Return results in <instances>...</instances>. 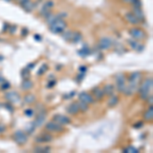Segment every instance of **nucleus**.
Masks as SVG:
<instances>
[{
  "label": "nucleus",
  "instance_id": "obj_1",
  "mask_svg": "<svg viewBox=\"0 0 153 153\" xmlns=\"http://www.w3.org/2000/svg\"><path fill=\"white\" fill-rule=\"evenodd\" d=\"M152 87H153L152 78H148L142 82L141 86L139 87V93H140V97H141V99L146 100V99L148 98L149 95H150L151 90H152Z\"/></svg>",
  "mask_w": 153,
  "mask_h": 153
},
{
  "label": "nucleus",
  "instance_id": "obj_2",
  "mask_svg": "<svg viewBox=\"0 0 153 153\" xmlns=\"http://www.w3.org/2000/svg\"><path fill=\"white\" fill-rule=\"evenodd\" d=\"M66 29V23L62 20V18H57L56 21L50 24L49 30L50 32L54 33V34H61L63 31Z\"/></svg>",
  "mask_w": 153,
  "mask_h": 153
},
{
  "label": "nucleus",
  "instance_id": "obj_3",
  "mask_svg": "<svg viewBox=\"0 0 153 153\" xmlns=\"http://www.w3.org/2000/svg\"><path fill=\"white\" fill-rule=\"evenodd\" d=\"M141 78H142V75L139 71H135V73H131L130 77H129L128 87L132 90L133 93H134V92L137 90V88L139 87V83L141 82Z\"/></svg>",
  "mask_w": 153,
  "mask_h": 153
},
{
  "label": "nucleus",
  "instance_id": "obj_4",
  "mask_svg": "<svg viewBox=\"0 0 153 153\" xmlns=\"http://www.w3.org/2000/svg\"><path fill=\"white\" fill-rule=\"evenodd\" d=\"M12 139H13V141L16 142V144L24 145V144H26L28 141V134L21 130L16 131V132L13 133V135H12Z\"/></svg>",
  "mask_w": 153,
  "mask_h": 153
},
{
  "label": "nucleus",
  "instance_id": "obj_5",
  "mask_svg": "<svg viewBox=\"0 0 153 153\" xmlns=\"http://www.w3.org/2000/svg\"><path fill=\"white\" fill-rule=\"evenodd\" d=\"M129 33H130L132 39L136 40V41L144 39L145 37H146V33L142 29H139V28H133V29H131Z\"/></svg>",
  "mask_w": 153,
  "mask_h": 153
},
{
  "label": "nucleus",
  "instance_id": "obj_6",
  "mask_svg": "<svg viewBox=\"0 0 153 153\" xmlns=\"http://www.w3.org/2000/svg\"><path fill=\"white\" fill-rule=\"evenodd\" d=\"M115 82H117V90L121 93H123V91L126 88V78L123 73H117L115 75Z\"/></svg>",
  "mask_w": 153,
  "mask_h": 153
},
{
  "label": "nucleus",
  "instance_id": "obj_7",
  "mask_svg": "<svg viewBox=\"0 0 153 153\" xmlns=\"http://www.w3.org/2000/svg\"><path fill=\"white\" fill-rule=\"evenodd\" d=\"M46 131H48V132H62L63 131V128H62V125L60 123H56V121H49L48 123H46L45 126Z\"/></svg>",
  "mask_w": 153,
  "mask_h": 153
},
{
  "label": "nucleus",
  "instance_id": "obj_8",
  "mask_svg": "<svg viewBox=\"0 0 153 153\" xmlns=\"http://www.w3.org/2000/svg\"><path fill=\"white\" fill-rule=\"evenodd\" d=\"M111 46H112V40L110 39V38H108V37H103V38H101L98 44V47L100 49H102V50H107Z\"/></svg>",
  "mask_w": 153,
  "mask_h": 153
},
{
  "label": "nucleus",
  "instance_id": "obj_9",
  "mask_svg": "<svg viewBox=\"0 0 153 153\" xmlns=\"http://www.w3.org/2000/svg\"><path fill=\"white\" fill-rule=\"evenodd\" d=\"M5 98H6V100L10 103H18V102H20V100H21L20 94L16 91H11V92L6 93L5 94Z\"/></svg>",
  "mask_w": 153,
  "mask_h": 153
},
{
  "label": "nucleus",
  "instance_id": "obj_10",
  "mask_svg": "<svg viewBox=\"0 0 153 153\" xmlns=\"http://www.w3.org/2000/svg\"><path fill=\"white\" fill-rule=\"evenodd\" d=\"M53 6H54V2H53V1H51V0L46 1V2L42 5V8H41V11H40V13L46 18V16L50 13V9L52 8Z\"/></svg>",
  "mask_w": 153,
  "mask_h": 153
},
{
  "label": "nucleus",
  "instance_id": "obj_11",
  "mask_svg": "<svg viewBox=\"0 0 153 153\" xmlns=\"http://www.w3.org/2000/svg\"><path fill=\"white\" fill-rule=\"evenodd\" d=\"M79 100L82 101V102L87 103V104H92V103L94 102L93 96H91L87 92H81V93L79 94Z\"/></svg>",
  "mask_w": 153,
  "mask_h": 153
},
{
  "label": "nucleus",
  "instance_id": "obj_12",
  "mask_svg": "<svg viewBox=\"0 0 153 153\" xmlns=\"http://www.w3.org/2000/svg\"><path fill=\"white\" fill-rule=\"evenodd\" d=\"M53 121L60 123V125H67V123H71L69 117H65V115H62V114H55L54 117H53Z\"/></svg>",
  "mask_w": 153,
  "mask_h": 153
},
{
  "label": "nucleus",
  "instance_id": "obj_13",
  "mask_svg": "<svg viewBox=\"0 0 153 153\" xmlns=\"http://www.w3.org/2000/svg\"><path fill=\"white\" fill-rule=\"evenodd\" d=\"M125 20L128 22L129 24H132V25H138L140 23V21L135 16V14L133 12H127L125 14Z\"/></svg>",
  "mask_w": 153,
  "mask_h": 153
},
{
  "label": "nucleus",
  "instance_id": "obj_14",
  "mask_svg": "<svg viewBox=\"0 0 153 153\" xmlns=\"http://www.w3.org/2000/svg\"><path fill=\"white\" fill-rule=\"evenodd\" d=\"M66 111L69 114H77L80 112V108H79L78 102H71V104L66 107Z\"/></svg>",
  "mask_w": 153,
  "mask_h": 153
},
{
  "label": "nucleus",
  "instance_id": "obj_15",
  "mask_svg": "<svg viewBox=\"0 0 153 153\" xmlns=\"http://www.w3.org/2000/svg\"><path fill=\"white\" fill-rule=\"evenodd\" d=\"M52 139L53 138L51 134H42L36 138V142L37 143H47V142L52 141Z\"/></svg>",
  "mask_w": 153,
  "mask_h": 153
},
{
  "label": "nucleus",
  "instance_id": "obj_16",
  "mask_svg": "<svg viewBox=\"0 0 153 153\" xmlns=\"http://www.w3.org/2000/svg\"><path fill=\"white\" fill-rule=\"evenodd\" d=\"M21 5L27 12L33 11V9L35 8V3L32 2L31 0H25L23 2H21Z\"/></svg>",
  "mask_w": 153,
  "mask_h": 153
},
{
  "label": "nucleus",
  "instance_id": "obj_17",
  "mask_svg": "<svg viewBox=\"0 0 153 153\" xmlns=\"http://www.w3.org/2000/svg\"><path fill=\"white\" fill-rule=\"evenodd\" d=\"M45 119H46V112H40L36 117V119H35V121H34L35 126L41 127L44 123V121H45Z\"/></svg>",
  "mask_w": 153,
  "mask_h": 153
},
{
  "label": "nucleus",
  "instance_id": "obj_18",
  "mask_svg": "<svg viewBox=\"0 0 153 153\" xmlns=\"http://www.w3.org/2000/svg\"><path fill=\"white\" fill-rule=\"evenodd\" d=\"M133 13L135 14V16L140 22L144 21L145 16H144V13H143V10L141 9V7H133Z\"/></svg>",
  "mask_w": 153,
  "mask_h": 153
},
{
  "label": "nucleus",
  "instance_id": "obj_19",
  "mask_svg": "<svg viewBox=\"0 0 153 153\" xmlns=\"http://www.w3.org/2000/svg\"><path fill=\"white\" fill-rule=\"evenodd\" d=\"M129 44H130V46L132 47L134 50L138 51V52H140V51H142L143 49H144V47H143V45H140V44H138L137 42H136V40H129Z\"/></svg>",
  "mask_w": 153,
  "mask_h": 153
},
{
  "label": "nucleus",
  "instance_id": "obj_20",
  "mask_svg": "<svg viewBox=\"0 0 153 153\" xmlns=\"http://www.w3.org/2000/svg\"><path fill=\"white\" fill-rule=\"evenodd\" d=\"M33 86H34V83L31 80H29V79H25L23 81V83H22V89L25 90V91L31 90L33 88Z\"/></svg>",
  "mask_w": 153,
  "mask_h": 153
},
{
  "label": "nucleus",
  "instance_id": "obj_21",
  "mask_svg": "<svg viewBox=\"0 0 153 153\" xmlns=\"http://www.w3.org/2000/svg\"><path fill=\"white\" fill-rule=\"evenodd\" d=\"M103 92H104V95H107V96H112L114 93V87L112 85H105L104 88H103Z\"/></svg>",
  "mask_w": 153,
  "mask_h": 153
},
{
  "label": "nucleus",
  "instance_id": "obj_22",
  "mask_svg": "<svg viewBox=\"0 0 153 153\" xmlns=\"http://www.w3.org/2000/svg\"><path fill=\"white\" fill-rule=\"evenodd\" d=\"M93 95H94V97H95L96 99H102L103 97L105 96L103 90L100 89L99 87L94 88V89H93Z\"/></svg>",
  "mask_w": 153,
  "mask_h": 153
},
{
  "label": "nucleus",
  "instance_id": "obj_23",
  "mask_svg": "<svg viewBox=\"0 0 153 153\" xmlns=\"http://www.w3.org/2000/svg\"><path fill=\"white\" fill-rule=\"evenodd\" d=\"M24 103L26 104H33V103L36 101V96H35L34 94H28L24 97Z\"/></svg>",
  "mask_w": 153,
  "mask_h": 153
},
{
  "label": "nucleus",
  "instance_id": "obj_24",
  "mask_svg": "<svg viewBox=\"0 0 153 153\" xmlns=\"http://www.w3.org/2000/svg\"><path fill=\"white\" fill-rule=\"evenodd\" d=\"M82 38H83V36H82V34H81L80 32H73V37H71V41L73 42V43H79V42L82 40Z\"/></svg>",
  "mask_w": 153,
  "mask_h": 153
},
{
  "label": "nucleus",
  "instance_id": "obj_25",
  "mask_svg": "<svg viewBox=\"0 0 153 153\" xmlns=\"http://www.w3.org/2000/svg\"><path fill=\"white\" fill-rule=\"evenodd\" d=\"M144 119H145V121H152V119H153V107H152V105H150L149 109L147 110L146 112H145Z\"/></svg>",
  "mask_w": 153,
  "mask_h": 153
},
{
  "label": "nucleus",
  "instance_id": "obj_26",
  "mask_svg": "<svg viewBox=\"0 0 153 153\" xmlns=\"http://www.w3.org/2000/svg\"><path fill=\"white\" fill-rule=\"evenodd\" d=\"M117 103H119V97L112 95V96H110L109 100H108L107 105L109 106V107H114V106H115Z\"/></svg>",
  "mask_w": 153,
  "mask_h": 153
},
{
  "label": "nucleus",
  "instance_id": "obj_27",
  "mask_svg": "<svg viewBox=\"0 0 153 153\" xmlns=\"http://www.w3.org/2000/svg\"><path fill=\"white\" fill-rule=\"evenodd\" d=\"M78 53H79V55H80V56L86 57V56H89V55L91 54V50H90V49L88 48L87 46H85L84 48L78 51Z\"/></svg>",
  "mask_w": 153,
  "mask_h": 153
},
{
  "label": "nucleus",
  "instance_id": "obj_28",
  "mask_svg": "<svg viewBox=\"0 0 153 153\" xmlns=\"http://www.w3.org/2000/svg\"><path fill=\"white\" fill-rule=\"evenodd\" d=\"M35 128H36V126H35L34 123H29L27 126H26V133H27V134H32L35 131Z\"/></svg>",
  "mask_w": 153,
  "mask_h": 153
},
{
  "label": "nucleus",
  "instance_id": "obj_29",
  "mask_svg": "<svg viewBox=\"0 0 153 153\" xmlns=\"http://www.w3.org/2000/svg\"><path fill=\"white\" fill-rule=\"evenodd\" d=\"M73 33L71 31H63V32L61 33L62 34V37H63L64 40H67V41H71V37H73Z\"/></svg>",
  "mask_w": 153,
  "mask_h": 153
},
{
  "label": "nucleus",
  "instance_id": "obj_30",
  "mask_svg": "<svg viewBox=\"0 0 153 153\" xmlns=\"http://www.w3.org/2000/svg\"><path fill=\"white\" fill-rule=\"evenodd\" d=\"M78 105H79V108H80V111H87L89 109V104L82 102V101H79Z\"/></svg>",
  "mask_w": 153,
  "mask_h": 153
},
{
  "label": "nucleus",
  "instance_id": "obj_31",
  "mask_svg": "<svg viewBox=\"0 0 153 153\" xmlns=\"http://www.w3.org/2000/svg\"><path fill=\"white\" fill-rule=\"evenodd\" d=\"M30 71H29V69H23V71H21V75H22V78L25 80V79H29L30 78Z\"/></svg>",
  "mask_w": 153,
  "mask_h": 153
},
{
  "label": "nucleus",
  "instance_id": "obj_32",
  "mask_svg": "<svg viewBox=\"0 0 153 153\" xmlns=\"http://www.w3.org/2000/svg\"><path fill=\"white\" fill-rule=\"evenodd\" d=\"M123 152H126V153H138L139 151H138V149L135 148V147L129 146V147H127L126 149H123Z\"/></svg>",
  "mask_w": 153,
  "mask_h": 153
},
{
  "label": "nucleus",
  "instance_id": "obj_33",
  "mask_svg": "<svg viewBox=\"0 0 153 153\" xmlns=\"http://www.w3.org/2000/svg\"><path fill=\"white\" fill-rule=\"evenodd\" d=\"M50 151V147H36L35 148V152H49Z\"/></svg>",
  "mask_w": 153,
  "mask_h": 153
},
{
  "label": "nucleus",
  "instance_id": "obj_34",
  "mask_svg": "<svg viewBox=\"0 0 153 153\" xmlns=\"http://www.w3.org/2000/svg\"><path fill=\"white\" fill-rule=\"evenodd\" d=\"M131 4H133V7H141L142 6L141 0H133Z\"/></svg>",
  "mask_w": 153,
  "mask_h": 153
},
{
  "label": "nucleus",
  "instance_id": "obj_35",
  "mask_svg": "<svg viewBox=\"0 0 153 153\" xmlns=\"http://www.w3.org/2000/svg\"><path fill=\"white\" fill-rule=\"evenodd\" d=\"M0 86H1V87H0L1 88V90H7V89H9V87H10V84L5 81V82H3Z\"/></svg>",
  "mask_w": 153,
  "mask_h": 153
},
{
  "label": "nucleus",
  "instance_id": "obj_36",
  "mask_svg": "<svg viewBox=\"0 0 153 153\" xmlns=\"http://www.w3.org/2000/svg\"><path fill=\"white\" fill-rule=\"evenodd\" d=\"M47 69H48V65H47V64H43V66H41V69L38 71V75H42V73H45Z\"/></svg>",
  "mask_w": 153,
  "mask_h": 153
},
{
  "label": "nucleus",
  "instance_id": "obj_37",
  "mask_svg": "<svg viewBox=\"0 0 153 153\" xmlns=\"http://www.w3.org/2000/svg\"><path fill=\"white\" fill-rule=\"evenodd\" d=\"M4 106H5V107H6L7 109H8L10 112H13V107H12V105H11V103H10V102L5 103V104H4Z\"/></svg>",
  "mask_w": 153,
  "mask_h": 153
},
{
  "label": "nucleus",
  "instance_id": "obj_38",
  "mask_svg": "<svg viewBox=\"0 0 153 153\" xmlns=\"http://www.w3.org/2000/svg\"><path fill=\"white\" fill-rule=\"evenodd\" d=\"M25 114L27 115V117H32L33 114H34V110L33 109H26L25 110Z\"/></svg>",
  "mask_w": 153,
  "mask_h": 153
},
{
  "label": "nucleus",
  "instance_id": "obj_39",
  "mask_svg": "<svg viewBox=\"0 0 153 153\" xmlns=\"http://www.w3.org/2000/svg\"><path fill=\"white\" fill-rule=\"evenodd\" d=\"M75 94V91H73V92H71L69 94H65L63 96V98L64 99H69V98H71V97H73V95Z\"/></svg>",
  "mask_w": 153,
  "mask_h": 153
},
{
  "label": "nucleus",
  "instance_id": "obj_40",
  "mask_svg": "<svg viewBox=\"0 0 153 153\" xmlns=\"http://www.w3.org/2000/svg\"><path fill=\"white\" fill-rule=\"evenodd\" d=\"M87 66H85V65H82V66H80L79 67V71H81V73H85L86 71H87Z\"/></svg>",
  "mask_w": 153,
  "mask_h": 153
},
{
  "label": "nucleus",
  "instance_id": "obj_41",
  "mask_svg": "<svg viewBox=\"0 0 153 153\" xmlns=\"http://www.w3.org/2000/svg\"><path fill=\"white\" fill-rule=\"evenodd\" d=\"M141 127H143V123H142V121H138L137 123L134 125V128L135 129H140Z\"/></svg>",
  "mask_w": 153,
  "mask_h": 153
},
{
  "label": "nucleus",
  "instance_id": "obj_42",
  "mask_svg": "<svg viewBox=\"0 0 153 153\" xmlns=\"http://www.w3.org/2000/svg\"><path fill=\"white\" fill-rule=\"evenodd\" d=\"M147 101H148V103L150 105H152V103H153V96H152V94H150V95H149V97L148 98L146 99Z\"/></svg>",
  "mask_w": 153,
  "mask_h": 153
},
{
  "label": "nucleus",
  "instance_id": "obj_43",
  "mask_svg": "<svg viewBox=\"0 0 153 153\" xmlns=\"http://www.w3.org/2000/svg\"><path fill=\"white\" fill-rule=\"evenodd\" d=\"M55 84H56V82H55V81H52V82H49V83H48V85H47V88H52Z\"/></svg>",
  "mask_w": 153,
  "mask_h": 153
},
{
  "label": "nucleus",
  "instance_id": "obj_44",
  "mask_svg": "<svg viewBox=\"0 0 153 153\" xmlns=\"http://www.w3.org/2000/svg\"><path fill=\"white\" fill-rule=\"evenodd\" d=\"M84 78H85V73H81V75H78V81H79V82H81V81H82Z\"/></svg>",
  "mask_w": 153,
  "mask_h": 153
},
{
  "label": "nucleus",
  "instance_id": "obj_45",
  "mask_svg": "<svg viewBox=\"0 0 153 153\" xmlns=\"http://www.w3.org/2000/svg\"><path fill=\"white\" fill-rule=\"evenodd\" d=\"M16 26H11V27H9V31H10L12 34H14V33H16Z\"/></svg>",
  "mask_w": 153,
  "mask_h": 153
},
{
  "label": "nucleus",
  "instance_id": "obj_46",
  "mask_svg": "<svg viewBox=\"0 0 153 153\" xmlns=\"http://www.w3.org/2000/svg\"><path fill=\"white\" fill-rule=\"evenodd\" d=\"M5 131V126L2 125V123H0V133H3Z\"/></svg>",
  "mask_w": 153,
  "mask_h": 153
},
{
  "label": "nucleus",
  "instance_id": "obj_47",
  "mask_svg": "<svg viewBox=\"0 0 153 153\" xmlns=\"http://www.w3.org/2000/svg\"><path fill=\"white\" fill-rule=\"evenodd\" d=\"M26 35H28V29H23V31H22V36H26Z\"/></svg>",
  "mask_w": 153,
  "mask_h": 153
},
{
  "label": "nucleus",
  "instance_id": "obj_48",
  "mask_svg": "<svg viewBox=\"0 0 153 153\" xmlns=\"http://www.w3.org/2000/svg\"><path fill=\"white\" fill-rule=\"evenodd\" d=\"M34 38L37 40V41H41V36H40V35H35Z\"/></svg>",
  "mask_w": 153,
  "mask_h": 153
},
{
  "label": "nucleus",
  "instance_id": "obj_49",
  "mask_svg": "<svg viewBox=\"0 0 153 153\" xmlns=\"http://www.w3.org/2000/svg\"><path fill=\"white\" fill-rule=\"evenodd\" d=\"M3 82H5V79L3 78V77H0V85L2 84Z\"/></svg>",
  "mask_w": 153,
  "mask_h": 153
},
{
  "label": "nucleus",
  "instance_id": "obj_50",
  "mask_svg": "<svg viewBox=\"0 0 153 153\" xmlns=\"http://www.w3.org/2000/svg\"><path fill=\"white\" fill-rule=\"evenodd\" d=\"M35 65H36V63H32V64H30V65H28L27 69H32V67H34Z\"/></svg>",
  "mask_w": 153,
  "mask_h": 153
},
{
  "label": "nucleus",
  "instance_id": "obj_51",
  "mask_svg": "<svg viewBox=\"0 0 153 153\" xmlns=\"http://www.w3.org/2000/svg\"><path fill=\"white\" fill-rule=\"evenodd\" d=\"M125 2H127V3H132V1L133 0H123Z\"/></svg>",
  "mask_w": 153,
  "mask_h": 153
},
{
  "label": "nucleus",
  "instance_id": "obj_52",
  "mask_svg": "<svg viewBox=\"0 0 153 153\" xmlns=\"http://www.w3.org/2000/svg\"><path fill=\"white\" fill-rule=\"evenodd\" d=\"M6 1H10V0H6Z\"/></svg>",
  "mask_w": 153,
  "mask_h": 153
}]
</instances>
